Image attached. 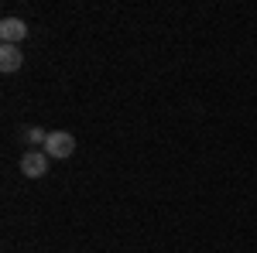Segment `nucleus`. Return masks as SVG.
I'll use <instances>...</instances> for the list:
<instances>
[{"label":"nucleus","instance_id":"nucleus-1","mask_svg":"<svg viewBox=\"0 0 257 253\" xmlns=\"http://www.w3.org/2000/svg\"><path fill=\"white\" fill-rule=\"evenodd\" d=\"M41 151L48 157H55V161H65V157H72V151H76V137L69 134V130H48V140H45Z\"/></svg>","mask_w":257,"mask_h":253},{"label":"nucleus","instance_id":"nucleus-2","mask_svg":"<svg viewBox=\"0 0 257 253\" xmlns=\"http://www.w3.org/2000/svg\"><path fill=\"white\" fill-rule=\"evenodd\" d=\"M21 175L24 178L48 175V154H45V151H28V154L21 157Z\"/></svg>","mask_w":257,"mask_h":253},{"label":"nucleus","instance_id":"nucleus-3","mask_svg":"<svg viewBox=\"0 0 257 253\" xmlns=\"http://www.w3.org/2000/svg\"><path fill=\"white\" fill-rule=\"evenodd\" d=\"M24 38H28V24L21 18H4L0 21V41H4V45H21Z\"/></svg>","mask_w":257,"mask_h":253},{"label":"nucleus","instance_id":"nucleus-4","mask_svg":"<svg viewBox=\"0 0 257 253\" xmlns=\"http://www.w3.org/2000/svg\"><path fill=\"white\" fill-rule=\"evenodd\" d=\"M24 55H21V45H0V72H18Z\"/></svg>","mask_w":257,"mask_h":253},{"label":"nucleus","instance_id":"nucleus-5","mask_svg":"<svg viewBox=\"0 0 257 253\" xmlns=\"http://www.w3.org/2000/svg\"><path fill=\"white\" fill-rule=\"evenodd\" d=\"M24 140H28V144H41V147H45L48 130H41V127H28V130H24Z\"/></svg>","mask_w":257,"mask_h":253}]
</instances>
